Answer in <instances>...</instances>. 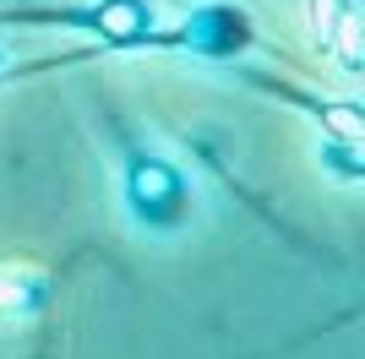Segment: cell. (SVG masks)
Masks as SVG:
<instances>
[{
  "label": "cell",
  "instance_id": "cell-2",
  "mask_svg": "<svg viewBox=\"0 0 365 359\" xmlns=\"http://www.w3.org/2000/svg\"><path fill=\"white\" fill-rule=\"evenodd\" d=\"M44 305V288L33 278H16V272H0V316H33Z\"/></svg>",
  "mask_w": 365,
  "mask_h": 359
},
{
  "label": "cell",
  "instance_id": "cell-1",
  "mask_svg": "<svg viewBox=\"0 0 365 359\" xmlns=\"http://www.w3.org/2000/svg\"><path fill=\"white\" fill-rule=\"evenodd\" d=\"M180 196V175L164 164H142L137 180H131V207L148 212V218H158V202H175Z\"/></svg>",
  "mask_w": 365,
  "mask_h": 359
}]
</instances>
